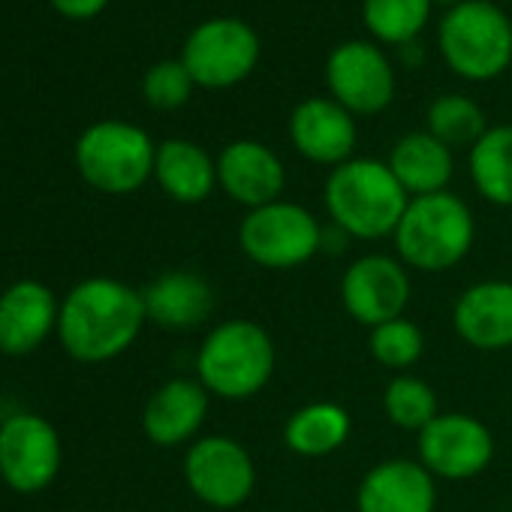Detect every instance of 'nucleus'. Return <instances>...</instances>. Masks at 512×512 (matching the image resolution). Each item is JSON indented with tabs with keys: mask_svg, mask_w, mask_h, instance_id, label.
<instances>
[{
	"mask_svg": "<svg viewBox=\"0 0 512 512\" xmlns=\"http://www.w3.org/2000/svg\"><path fill=\"white\" fill-rule=\"evenodd\" d=\"M145 320L142 293L115 278H88L64 296L58 338L76 362L100 365L121 356L139 338Z\"/></svg>",
	"mask_w": 512,
	"mask_h": 512,
	"instance_id": "nucleus-1",
	"label": "nucleus"
},
{
	"mask_svg": "<svg viewBox=\"0 0 512 512\" xmlns=\"http://www.w3.org/2000/svg\"><path fill=\"white\" fill-rule=\"evenodd\" d=\"M410 199L380 160H347L326 181V208L332 220L359 238H383L398 229Z\"/></svg>",
	"mask_w": 512,
	"mask_h": 512,
	"instance_id": "nucleus-2",
	"label": "nucleus"
},
{
	"mask_svg": "<svg viewBox=\"0 0 512 512\" xmlns=\"http://www.w3.org/2000/svg\"><path fill=\"white\" fill-rule=\"evenodd\" d=\"M446 67L467 82H491L512 64V22L491 0H464L437 28Z\"/></svg>",
	"mask_w": 512,
	"mask_h": 512,
	"instance_id": "nucleus-3",
	"label": "nucleus"
},
{
	"mask_svg": "<svg viewBox=\"0 0 512 512\" xmlns=\"http://www.w3.org/2000/svg\"><path fill=\"white\" fill-rule=\"evenodd\" d=\"M395 241L413 269H452L473 244L470 208L446 190L416 196L395 229Z\"/></svg>",
	"mask_w": 512,
	"mask_h": 512,
	"instance_id": "nucleus-4",
	"label": "nucleus"
},
{
	"mask_svg": "<svg viewBox=\"0 0 512 512\" xmlns=\"http://www.w3.org/2000/svg\"><path fill=\"white\" fill-rule=\"evenodd\" d=\"M272 368L275 347L269 335L247 320H229L217 326L196 356L199 383L220 398L256 395L269 383Z\"/></svg>",
	"mask_w": 512,
	"mask_h": 512,
	"instance_id": "nucleus-5",
	"label": "nucleus"
},
{
	"mask_svg": "<svg viewBox=\"0 0 512 512\" xmlns=\"http://www.w3.org/2000/svg\"><path fill=\"white\" fill-rule=\"evenodd\" d=\"M157 145L151 136L127 121L91 124L76 142L79 175L100 193L124 196L139 190L154 175Z\"/></svg>",
	"mask_w": 512,
	"mask_h": 512,
	"instance_id": "nucleus-6",
	"label": "nucleus"
},
{
	"mask_svg": "<svg viewBox=\"0 0 512 512\" xmlns=\"http://www.w3.org/2000/svg\"><path fill=\"white\" fill-rule=\"evenodd\" d=\"M260 37L232 16H217L190 31L181 49V64L193 76L196 88L223 91L244 82L260 64Z\"/></svg>",
	"mask_w": 512,
	"mask_h": 512,
	"instance_id": "nucleus-7",
	"label": "nucleus"
},
{
	"mask_svg": "<svg viewBox=\"0 0 512 512\" xmlns=\"http://www.w3.org/2000/svg\"><path fill=\"white\" fill-rule=\"evenodd\" d=\"M64 464L58 428L31 410L13 413L0 422V479L19 494L49 488Z\"/></svg>",
	"mask_w": 512,
	"mask_h": 512,
	"instance_id": "nucleus-8",
	"label": "nucleus"
},
{
	"mask_svg": "<svg viewBox=\"0 0 512 512\" xmlns=\"http://www.w3.org/2000/svg\"><path fill=\"white\" fill-rule=\"evenodd\" d=\"M241 247L253 263L266 269H293L320 250V226L311 211L293 202L253 208L241 223Z\"/></svg>",
	"mask_w": 512,
	"mask_h": 512,
	"instance_id": "nucleus-9",
	"label": "nucleus"
},
{
	"mask_svg": "<svg viewBox=\"0 0 512 512\" xmlns=\"http://www.w3.org/2000/svg\"><path fill=\"white\" fill-rule=\"evenodd\" d=\"M326 85L335 103L350 115H377L395 97V70L386 52L368 40H350L332 49Z\"/></svg>",
	"mask_w": 512,
	"mask_h": 512,
	"instance_id": "nucleus-10",
	"label": "nucleus"
},
{
	"mask_svg": "<svg viewBox=\"0 0 512 512\" xmlns=\"http://www.w3.org/2000/svg\"><path fill=\"white\" fill-rule=\"evenodd\" d=\"M190 491L208 506L229 509L247 500L253 491V461L229 437H202L190 446L184 461Z\"/></svg>",
	"mask_w": 512,
	"mask_h": 512,
	"instance_id": "nucleus-11",
	"label": "nucleus"
},
{
	"mask_svg": "<svg viewBox=\"0 0 512 512\" xmlns=\"http://www.w3.org/2000/svg\"><path fill=\"white\" fill-rule=\"evenodd\" d=\"M491 434L482 422L446 413L419 431V455L425 470L446 479H467L491 461Z\"/></svg>",
	"mask_w": 512,
	"mask_h": 512,
	"instance_id": "nucleus-12",
	"label": "nucleus"
},
{
	"mask_svg": "<svg viewBox=\"0 0 512 512\" xmlns=\"http://www.w3.org/2000/svg\"><path fill=\"white\" fill-rule=\"evenodd\" d=\"M341 296L353 320L377 329L401 317L410 299V281L389 256H365L347 269Z\"/></svg>",
	"mask_w": 512,
	"mask_h": 512,
	"instance_id": "nucleus-13",
	"label": "nucleus"
},
{
	"mask_svg": "<svg viewBox=\"0 0 512 512\" xmlns=\"http://www.w3.org/2000/svg\"><path fill=\"white\" fill-rule=\"evenodd\" d=\"M61 302L40 281H16L0 293V353L28 356L58 332Z\"/></svg>",
	"mask_w": 512,
	"mask_h": 512,
	"instance_id": "nucleus-14",
	"label": "nucleus"
},
{
	"mask_svg": "<svg viewBox=\"0 0 512 512\" xmlns=\"http://www.w3.org/2000/svg\"><path fill=\"white\" fill-rule=\"evenodd\" d=\"M290 136L302 157L323 166H341L356 148V121L332 97H311L293 109Z\"/></svg>",
	"mask_w": 512,
	"mask_h": 512,
	"instance_id": "nucleus-15",
	"label": "nucleus"
},
{
	"mask_svg": "<svg viewBox=\"0 0 512 512\" xmlns=\"http://www.w3.org/2000/svg\"><path fill=\"white\" fill-rule=\"evenodd\" d=\"M220 187L241 205L263 208L278 202L284 190V166L272 148L253 139H238L220 151L217 160Z\"/></svg>",
	"mask_w": 512,
	"mask_h": 512,
	"instance_id": "nucleus-16",
	"label": "nucleus"
},
{
	"mask_svg": "<svg viewBox=\"0 0 512 512\" xmlns=\"http://www.w3.org/2000/svg\"><path fill=\"white\" fill-rule=\"evenodd\" d=\"M208 413L205 386L193 380H169L163 383L145 404L142 428L157 446H178L190 440Z\"/></svg>",
	"mask_w": 512,
	"mask_h": 512,
	"instance_id": "nucleus-17",
	"label": "nucleus"
},
{
	"mask_svg": "<svg viewBox=\"0 0 512 512\" xmlns=\"http://www.w3.org/2000/svg\"><path fill=\"white\" fill-rule=\"evenodd\" d=\"M434 482L422 464H377L359 488V512H431Z\"/></svg>",
	"mask_w": 512,
	"mask_h": 512,
	"instance_id": "nucleus-18",
	"label": "nucleus"
},
{
	"mask_svg": "<svg viewBox=\"0 0 512 512\" xmlns=\"http://www.w3.org/2000/svg\"><path fill=\"white\" fill-rule=\"evenodd\" d=\"M458 335L479 350L512 344V284L485 281L470 287L455 305Z\"/></svg>",
	"mask_w": 512,
	"mask_h": 512,
	"instance_id": "nucleus-19",
	"label": "nucleus"
},
{
	"mask_svg": "<svg viewBox=\"0 0 512 512\" xmlns=\"http://www.w3.org/2000/svg\"><path fill=\"white\" fill-rule=\"evenodd\" d=\"M142 302L151 323L163 329H193L211 314L214 293L193 272H169L142 290Z\"/></svg>",
	"mask_w": 512,
	"mask_h": 512,
	"instance_id": "nucleus-20",
	"label": "nucleus"
},
{
	"mask_svg": "<svg viewBox=\"0 0 512 512\" xmlns=\"http://www.w3.org/2000/svg\"><path fill=\"white\" fill-rule=\"evenodd\" d=\"M154 178L175 202H202L217 184V163L196 142L166 139L157 145Z\"/></svg>",
	"mask_w": 512,
	"mask_h": 512,
	"instance_id": "nucleus-21",
	"label": "nucleus"
},
{
	"mask_svg": "<svg viewBox=\"0 0 512 512\" xmlns=\"http://www.w3.org/2000/svg\"><path fill=\"white\" fill-rule=\"evenodd\" d=\"M389 169L407 193L428 196V193H440L449 184L452 154L428 130L425 133H407L392 148Z\"/></svg>",
	"mask_w": 512,
	"mask_h": 512,
	"instance_id": "nucleus-22",
	"label": "nucleus"
},
{
	"mask_svg": "<svg viewBox=\"0 0 512 512\" xmlns=\"http://www.w3.org/2000/svg\"><path fill=\"white\" fill-rule=\"evenodd\" d=\"M476 190L494 205H512V127H488L470 148Z\"/></svg>",
	"mask_w": 512,
	"mask_h": 512,
	"instance_id": "nucleus-23",
	"label": "nucleus"
},
{
	"mask_svg": "<svg viewBox=\"0 0 512 512\" xmlns=\"http://www.w3.org/2000/svg\"><path fill=\"white\" fill-rule=\"evenodd\" d=\"M350 434V416L338 404H308L287 422V446L299 455H329Z\"/></svg>",
	"mask_w": 512,
	"mask_h": 512,
	"instance_id": "nucleus-24",
	"label": "nucleus"
},
{
	"mask_svg": "<svg viewBox=\"0 0 512 512\" xmlns=\"http://www.w3.org/2000/svg\"><path fill=\"white\" fill-rule=\"evenodd\" d=\"M434 0H362V19L374 40L410 46L425 31Z\"/></svg>",
	"mask_w": 512,
	"mask_h": 512,
	"instance_id": "nucleus-25",
	"label": "nucleus"
},
{
	"mask_svg": "<svg viewBox=\"0 0 512 512\" xmlns=\"http://www.w3.org/2000/svg\"><path fill=\"white\" fill-rule=\"evenodd\" d=\"M482 109L464 94H443L428 106V133L443 142L446 148L455 145H476L485 133Z\"/></svg>",
	"mask_w": 512,
	"mask_h": 512,
	"instance_id": "nucleus-26",
	"label": "nucleus"
},
{
	"mask_svg": "<svg viewBox=\"0 0 512 512\" xmlns=\"http://www.w3.org/2000/svg\"><path fill=\"white\" fill-rule=\"evenodd\" d=\"M386 413L401 428H425L431 419H437V398L428 383L416 377H398L386 389Z\"/></svg>",
	"mask_w": 512,
	"mask_h": 512,
	"instance_id": "nucleus-27",
	"label": "nucleus"
},
{
	"mask_svg": "<svg viewBox=\"0 0 512 512\" xmlns=\"http://www.w3.org/2000/svg\"><path fill=\"white\" fill-rule=\"evenodd\" d=\"M193 88H196V82H193V76L187 73V67L181 64V58H178V61H160V64H154V67L145 73V79H142V94H145V100H148L154 109H160V112L181 109V106L190 100Z\"/></svg>",
	"mask_w": 512,
	"mask_h": 512,
	"instance_id": "nucleus-28",
	"label": "nucleus"
},
{
	"mask_svg": "<svg viewBox=\"0 0 512 512\" xmlns=\"http://www.w3.org/2000/svg\"><path fill=\"white\" fill-rule=\"evenodd\" d=\"M371 353L386 368H407L422 356V332L407 320H392L374 329Z\"/></svg>",
	"mask_w": 512,
	"mask_h": 512,
	"instance_id": "nucleus-29",
	"label": "nucleus"
},
{
	"mask_svg": "<svg viewBox=\"0 0 512 512\" xmlns=\"http://www.w3.org/2000/svg\"><path fill=\"white\" fill-rule=\"evenodd\" d=\"M109 0H52V7L67 16V19H76V22H85V19H94L106 10Z\"/></svg>",
	"mask_w": 512,
	"mask_h": 512,
	"instance_id": "nucleus-30",
	"label": "nucleus"
},
{
	"mask_svg": "<svg viewBox=\"0 0 512 512\" xmlns=\"http://www.w3.org/2000/svg\"><path fill=\"white\" fill-rule=\"evenodd\" d=\"M434 4H440V7H446V10H452V7L464 4V0H434Z\"/></svg>",
	"mask_w": 512,
	"mask_h": 512,
	"instance_id": "nucleus-31",
	"label": "nucleus"
}]
</instances>
